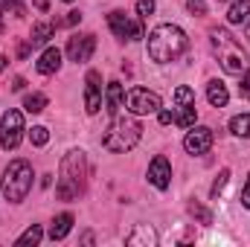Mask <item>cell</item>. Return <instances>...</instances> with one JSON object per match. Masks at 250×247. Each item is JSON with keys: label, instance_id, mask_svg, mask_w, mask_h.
<instances>
[{"label": "cell", "instance_id": "7c38bea8", "mask_svg": "<svg viewBox=\"0 0 250 247\" xmlns=\"http://www.w3.org/2000/svg\"><path fill=\"white\" fill-rule=\"evenodd\" d=\"M148 184L154 186V189H169L172 184V166H169V160L163 157V154H157L151 163H148Z\"/></svg>", "mask_w": 250, "mask_h": 247}, {"label": "cell", "instance_id": "484cf974", "mask_svg": "<svg viewBox=\"0 0 250 247\" xmlns=\"http://www.w3.org/2000/svg\"><path fill=\"white\" fill-rule=\"evenodd\" d=\"M227 181H230V169H221V172H218V178H215V184H212V189H209V198H218V195L224 192Z\"/></svg>", "mask_w": 250, "mask_h": 247}, {"label": "cell", "instance_id": "d6986e66", "mask_svg": "<svg viewBox=\"0 0 250 247\" xmlns=\"http://www.w3.org/2000/svg\"><path fill=\"white\" fill-rule=\"evenodd\" d=\"M198 120V114H195V105H178V108H172V123L181 125V128H192Z\"/></svg>", "mask_w": 250, "mask_h": 247}, {"label": "cell", "instance_id": "7402d4cb", "mask_svg": "<svg viewBox=\"0 0 250 247\" xmlns=\"http://www.w3.org/2000/svg\"><path fill=\"white\" fill-rule=\"evenodd\" d=\"M230 131H233L236 137L250 140V114H239V117H233V120H230Z\"/></svg>", "mask_w": 250, "mask_h": 247}, {"label": "cell", "instance_id": "cb8c5ba5", "mask_svg": "<svg viewBox=\"0 0 250 247\" xmlns=\"http://www.w3.org/2000/svg\"><path fill=\"white\" fill-rule=\"evenodd\" d=\"M0 12L3 15H15V18H23V3L21 0H0Z\"/></svg>", "mask_w": 250, "mask_h": 247}, {"label": "cell", "instance_id": "2e32d148", "mask_svg": "<svg viewBox=\"0 0 250 247\" xmlns=\"http://www.w3.org/2000/svg\"><path fill=\"white\" fill-rule=\"evenodd\" d=\"M250 21V0H233V6L227 9V23L230 26H242Z\"/></svg>", "mask_w": 250, "mask_h": 247}, {"label": "cell", "instance_id": "9c48e42d", "mask_svg": "<svg viewBox=\"0 0 250 247\" xmlns=\"http://www.w3.org/2000/svg\"><path fill=\"white\" fill-rule=\"evenodd\" d=\"M93 50H96V38H93L90 32H84V35H73V38L67 41V59L76 62V64L90 62Z\"/></svg>", "mask_w": 250, "mask_h": 247}, {"label": "cell", "instance_id": "d6a6232c", "mask_svg": "<svg viewBox=\"0 0 250 247\" xmlns=\"http://www.w3.org/2000/svg\"><path fill=\"white\" fill-rule=\"evenodd\" d=\"M242 93H245V96L250 93V67L245 70V79H242Z\"/></svg>", "mask_w": 250, "mask_h": 247}, {"label": "cell", "instance_id": "ffe728a7", "mask_svg": "<svg viewBox=\"0 0 250 247\" xmlns=\"http://www.w3.org/2000/svg\"><path fill=\"white\" fill-rule=\"evenodd\" d=\"M53 35H56V26L47 23V21H41V23L32 26V38H29V44H32V47H41V44H47Z\"/></svg>", "mask_w": 250, "mask_h": 247}, {"label": "cell", "instance_id": "5bb4252c", "mask_svg": "<svg viewBox=\"0 0 250 247\" xmlns=\"http://www.w3.org/2000/svg\"><path fill=\"white\" fill-rule=\"evenodd\" d=\"M123 84L120 82H108V87H105V111L111 114V117H117L120 114V108H123Z\"/></svg>", "mask_w": 250, "mask_h": 247}, {"label": "cell", "instance_id": "f1b7e54d", "mask_svg": "<svg viewBox=\"0 0 250 247\" xmlns=\"http://www.w3.org/2000/svg\"><path fill=\"white\" fill-rule=\"evenodd\" d=\"M187 9L192 12V15H198V18L207 15V3H204V0H187Z\"/></svg>", "mask_w": 250, "mask_h": 247}, {"label": "cell", "instance_id": "d4e9b609", "mask_svg": "<svg viewBox=\"0 0 250 247\" xmlns=\"http://www.w3.org/2000/svg\"><path fill=\"white\" fill-rule=\"evenodd\" d=\"M189 215H192V218H198L201 224H212V215H209V209H207V206H201V204H195V201L189 204Z\"/></svg>", "mask_w": 250, "mask_h": 247}, {"label": "cell", "instance_id": "4fadbf2b", "mask_svg": "<svg viewBox=\"0 0 250 247\" xmlns=\"http://www.w3.org/2000/svg\"><path fill=\"white\" fill-rule=\"evenodd\" d=\"M35 67H38L41 76H53V73L62 67V50H59V47H47V50L41 53V59H38Z\"/></svg>", "mask_w": 250, "mask_h": 247}, {"label": "cell", "instance_id": "4316f807", "mask_svg": "<svg viewBox=\"0 0 250 247\" xmlns=\"http://www.w3.org/2000/svg\"><path fill=\"white\" fill-rule=\"evenodd\" d=\"M29 140H32V145H47V143H50V131H47L44 125H35V128L29 131Z\"/></svg>", "mask_w": 250, "mask_h": 247}, {"label": "cell", "instance_id": "8d00e7d4", "mask_svg": "<svg viewBox=\"0 0 250 247\" xmlns=\"http://www.w3.org/2000/svg\"><path fill=\"white\" fill-rule=\"evenodd\" d=\"M64 3H73V0H64Z\"/></svg>", "mask_w": 250, "mask_h": 247}, {"label": "cell", "instance_id": "ba28073f", "mask_svg": "<svg viewBox=\"0 0 250 247\" xmlns=\"http://www.w3.org/2000/svg\"><path fill=\"white\" fill-rule=\"evenodd\" d=\"M108 26H111V32H114L120 41H140V38L146 35V32H143V21L125 15L120 9L108 15Z\"/></svg>", "mask_w": 250, "mask_h": 247}, {"label": "cell", "instance_id": "836d02e7", "mask_svg": "<svg viewBox=\"0 0 250 247\" xmlns=\"http://www.w3.org/2000/svg\"><path fill=\"white\" fill-rule=\"evenodd\" d=\"M6 64H9V59H6V56H0V73L6 70Z\"/></svg>", "mask_w": 250, "mask_h": 247}, {"label": "cell", "instance_id": "74e56055", "mask_svg": "<svg viewBox=\"0 0 250 247\" xmlns=\"http://www.w3.org/2000/svg\"><path fill=\"white\" fill-rule=\"evenodd\" d=\"M248 99H250V93H248Z\"/></svg>", "mask_w": 250, "mask_h": 247}, {"label": "cell", "instance_id": "277c9868", "mask_svg": "<svg viewBox=\"0 0 250 247\" xmlns=\"http://www.w3.org/2000/svg\"><path fill=\"white\" fill-rule=\"evenodd\" d=\"M143 137V125L131 117H111V125L102 137V145L114 154H123V151H131Z\"/></svg>", "mask_w": 250, "mask_h": 247}, {"label": "cell", "instance_id": "4dcf8cb0", "mask_svg": "<svg viewBox=\"0 0 250 247\" xmlns=\"http://www.w3.org/2000/svg\"><path fill=\"white\" fill-rule=\"evenodd\" d=\"M79 21H82V15H79V12H67V18H64V23H67V26H73V23H79Z\"/></svg>", "mask_w": 250, "mask_h": 247}, {"label": "cell", "instance_id": "d590c367", "mask_svg": "<svg viewBox=\"0 0 250 247\" xmlns=\"http://www.w3.org/2000/svg\"><path fill=\"white\" fill-rule=\"evenodd\" d=\"M248 38H250V21H248Z\"/></svg>", "mask_w": 250, "mask_h": 247}, {"label": "cell", "instance_id": "44dd1931", "mask_svg": "<svg viewBox=\"0 0 250 247\" xmlns=\"http://www.w3.org/2000/svg\"><path fill=\"white\" fill-rule=\"evenodd\" d=\"M41 239H44V230H41L38 224H32L29 230H23V233H21V236L15 239V245H18V247H26V245H38Z\"/></svg>", "mask_w": 250, "mask_h": 247}, {"label": "cell", "instance_id": "603a6c76", "mask_svg": "<svg viewBox=\"0 0 250 247\" xmlns=\"http://www.w3.org/2000/svg\"><path fill=\"white\" fill-rule=\"evenodd\" d=\"M23 108H26L29 114H41V111L47 108V96H44V93H26V96H23Z\"/></svg>", "mask_w": 250, "mask_h": 247}, {"label": "cell", "instance_id": "8992f818", "mask_svg": "<svg viewBox=\"0 0 250 247\" xmlns=\"http://www.w3.org/2000/svg\"><path fill=\"white\" fill-rule=\"evenodd\" d=\"M125 105H128V111H131L134 117L157 114V111L163 108L160 96H157L154 90H148V87H131V90L125 93Z\"/></svg>", "mask_w": 250, "mask_h": 247}, {"label": "cell", "instance_id": "9a60e30c", "mask_svg": "<svg viewBox=\"0 0 250 247\" xmlns=\"http://www.w3.org/2000/svg\"><path fill=\"white\" fill-rule=\"evenodd\" d=\"M207 99H209V105H212V108H224V105L230 102V93H227L224 82H218V79L207 82Z\"/></svg>", "mask_w": 250, "mask_h": 247}, {"label": "cell", "instance_id": "1f68e13d", "mask_svg": "<svg viewBox=\"0 0 250 247\" xmlns=\"http://www.w3.org/2000/svg\"><path fill=\"white\" fill-rule=\"evenodd\" d=\"M242 204L250 209V178H248V184H245V189H242Z\"/></svg>", "mask_w": 250, "mask_h": 247}, {"label": "cell", "instance_id": "52a82bcc", "mask_svg": "<svg viewBox=\"0 0 250 247\" xmlns=\"http://www.w3.org/2000/svg\"><path fill=\"white\" fill-rule=\"evenodd\" d=\"M23 114L21 111H15V108H9L3 117H0V145L6 148V151H12V148H18L21 145V140H23Z\"/></svg>", "mask_w": 250, "mask_h": 247}, {"label": "cell", "instance_id": "e575fe53", "mask_svg": "<svg viewBox=\"0 0 250 247\" xmlns=\"http://www.w3.org/2000/svg\"><path fill=\"white\" fill-rule=\"evenodd\" d=\"M0 15H3V12H0ZM3 29H6V26H3V21H0V32H3Z\"/></svg>", "mask_w": 250, "mask_h": 247}, {"label": "cell", "instance_id": "83f0119b", "mask_svg": "<svg viewBox=\"0 0 250 247\" xmlns=\"http://www.w3.org/2000/svg\"><path fill=\"white\" fill-rule=\"evenodd\" d=\"M175 102H178V105H195V93H192L189 87H178V90H175Z\"/></svg>", "mask_w": 250, "mask_h": 247}, {"label": "cell", "instance_id": "30bf717a", "mask_svg": "<svg viewBox=\"0 0 250 247\" xmlns=\"http://www.w3.org/2000/svg\"><path fill=\"white\" fill-rule=\"evenodd\" d=\"M102 108V76L96 70H90L84 76V111L90 117H96Z\"/></svg>", "mask_w": 250, "mask_h": 247}, {"label": "cell", "instance_id": "6da1fadb", "mask_svg": "<svg viewBox=\"0 0 250 247\" xmlns=\"http://www.w3.org/2000/svg\"><path fill=\"white\" fill-rule=\"evenodd\" d=\"M189 47L187 32L175 23H160L148 32V59L157 64L178 62Z\"/></svg>", "mask_w": 250, "mask_h": 247}, {"label": "cell", "instance_id": "8fae6325", "mask_svg": "<svg viewBox=\"0 0 250 247\" xmlns=\"http://www.w3.org/2000/svg\"><path fill=\"white\" fill-rule=\"evenodd\" d=\"M184 148L189 154H207L212 148V128L207 125H192L189 134L184 137Z\"/></svg>", "mask_w": 250, "mask_h": 247}, {"label": "cell", "instance_id": "7a4b0ae2", "mask_svg": "<svg viewBox=\"0 0 250 247\" xmlns=\"http://www.w3.org/2000/svg\"><path fill=\"white\" fill-rule=\"evenodd\" d=\"M209 44H212V50H215V56H218V64H221V70H224L227 76H242V73H245V67H248V53H245V47H242L227 29H212V32H209Z\"/></svg>", "mask_w": 250, "mask_h": 247}, {"label": "cell", "instance_id": "5b68a950", "mask_svg": "<svg viewBox=\"0 0 250 247\" xmlns=\"http://www.w3.org/2000/svg\"><path fill=\"white\" fill-rule=\"evenodd\" d=\"M32 166L26 163V160H12L9 166H6V172H3V195H6V201L9 204H21L26 195H29V189H32Z\"/></svg>", "mask_w": 250, "mask_h": 247}, {"label": "cell", "instance_id": "e0dca14e", "mask_svg": "<svg viewBox=\"0 0 250 247\" xmlns=\"http://www.w3.org/2000/svg\"><path fill=\"white\" fill-rule=\"evenodd\" d=\"M157 242V233L148 227V224H140L134 233H128L125 236V245H131V247H137V245H146V247H151Z\"/></svg>", "mask_w": 250, "mask_h": 247}, {"label": "cell", "instance_id": "f546056e", "mask_svg": "<svg viewBox=\"0 0 250 247\" xmlns=\"http://www.w3.org/2000/svg\"><path fill=\"white\" fill-rule=\"evenodd\" d=\"M154 12V0H137V15L140 18H148Z\"/></svg>", "mask_w": 250, "mask_h": 247}, {"label": "cell", "instance_id": "ac0fdd59", "mask_svg": "<svg viewBox=\"0 0 250 247\" xmlns=\"http://www.w3.org/2000/svg\"><path fill=\"white\" fill-rule=\"evenodd\" d=\"M73 230V215L70 212H62V215H56L53 218V227H50V239L53 242H62L67 239V233Z\"/></svg>", "mask_w": 250, "mask_h": 247}, {"label": "cell", "instance_id": "3957f363", "mask_svg": "<svg viewBox=\"0 0 250 247\" xmlns=\"http://www.w3.org/2000/svg\"><path fill=\"white\" fill-rule=\"evenodd\" d=\"M84 178H87V163H84V151L73 148L67 151L62 160V178H59V198L62 201H76L84 192Z\"/></svg>", "mask_w": 250, "mask_h": 247}]
</instances>
